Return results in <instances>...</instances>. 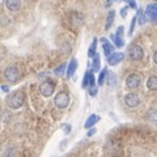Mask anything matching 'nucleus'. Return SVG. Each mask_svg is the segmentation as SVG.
<instances>
[{
  "label": "nucleus",
  "mask_w": 157,
  "mask_h": 157,
  "mask_svg": "<svg viewBox=\"0 0 157 157\" xmlns=\"http://www.w3.org/2000/svg\"><path fill=\"white\" fill-rule=\"evenodd\" d=\"M7 105L9 109H13V110H17L20 109L22 105H24V94H22V92H14L12 96H9L7 98Z\"/></svg>",
  "instance_id": "f257e3e1"
},
{
  "label": "nucleus",
  "mask_w": 157,
  "mask_h": 157,
  "mask_svg": "<svg viewBox=\"0 0 157 157\" xmlns=\"http://www.w3.org/2000/svg\"><path fill=\"white\" fill-rule=\"evenodd\" d=\"M128 56H130L131 60L140 62L141 59L144 58V50H143V47H141L140 45H136V43L131 45L128 47Z\"/></svg>",
  "instance_id": "f03ea898"
},
{
  "label": "nucleus",
  "mask_w": 157,
  "mask_h": 157,
  "mask_svg": "<svg viewBox=\"0 0 157 157\" xmlns=\"http://www.w3.org/2000/svg\"><path fill=\"white\" fill-rule=\"evenodd\" d=\"M55 88H56L55 82L52 80H50V78H47V80H45L41 85H39V92H41V94L43 97H51L54 94Z\"/></svg>",
  "instance_id": "7ed1b4c3"
},
{
  "label": "nucleus",
  "mask_w": 157,
  "mask_h": 157,
  "mask_svg": "<svg viewBox=\"0 0 157 157\" xmlns=\"http://www.w3.org/2000/svg\"><path fill=\"white\" fill-rule=\"evenodd\" d=\"M4 78L8 81V82H16L18 81L20 78V71L17 70V67L14 66H9L7 67L6 70H4Z\"/></svg>",
  "instance_id": "20e7f679"
},
{
  "label": "nucleus",
  "mask_w": 157,
  "mask_h": 157,
  "mask_svg": "<svg viewBox=\"0 0 157 157\" xmlns=\"http://www.w3.org/2000/svg\"><path fill=\"white\" fill-rule=\"evenodd\" d=\"M54 104H55L58 109H66V107L70 105V96H68L66 92L58 93L55 98H54Z\"/></svg>",
  "instance_id": "39448f33"
},
{
  "label": "nucleus",
  "mask_w": 157,
  "mask_h": 157,
  "mask_svg": "<svg viewBox=\"0 0 157 157\" xmlns=\"http://www.w3.org/2000/svg\"><path fill=\"white\" fill-rule=\"evenodd\" d=\"M141 84V76L137 73H131L130 76H127L126 78V86L130 89H136Z\"/></svg>",
  "instance_id": "423d86ee"
},
{
  "label": "nucleus",
  "mask_w": 157,
  "mask_h": 157,
  "mask_svg": "<svg viewBox=\"0 0 157 157\" xmlns=\"http://www.w3.org/2000/svg\"><path fill=\"white\" fill-rule=\"evenodd\" d=\"M124 104L130 107V109H135V107H137L140 105V98L137 94H135V93H127V94L124 96Z\"/></svg>",
  "instance_id": "0eeeda50"
},
{
  "label": "nucleus",
  "mask_w": 157,
  "mask_h": 157,
  "mask_svg": "<svg viewBox=\"0 0 157 157\" xmlns=\"http://www.w3.org/2000/svg\"><path fill=\"white\" fill-rule=\"evenodd\" d=\"M145 14L149 21H153V22L157 21V4L156 3L148 4L145 8Z\"/></svg>",
  "instance_id": "6e6552de"
},
{
  "label": "nucleus",
  "mask_w": 157,
  "mask_h": 157,
  "mask_svg": "<svg viewBox=\"0 0 157 157\" xmlns=\"http://www.w3.org/2000/svg\"><path fill=\"white\" fill-rule=\"evenodd\" d=\"M124 59V54L122 52V51H114L111 54V55L107 58V63H109L110 66H117V64H119V63L122 62Z\"/></svg>",
  "instance_id": "1a4fd4ad"
},
{
  "label": "nucleus",
  "mask_w": 157,
  "mask_h": 157,
  "mask_svg": "<svg viewBox=\"0 0 157 157\" xmlns=\"http://www.w3.org/2000/svg\"><path fill=\"white\" fill-rule=\"evenodd\" d=\"M100 41L102 42V48H104V54H105V56H106V59H107L113 52H114V46H113L106 38H101Z\"/></svg>",
  "instance_id": "9d476101"
},
{
  "label": "nucleus",
  "mask_w": 157,
  "mask_h": 157,
  "mask_svg": "<svg viewBox=\"0 0 157 157\" xmlns=\"http://www.w3.org/2000/svg\"><path fill=\"white\" fill-rule=\"evenodd\" d=\"M100 115H97V114H90L89 117H88V119L85 121V123H84V128L85 130H89L92 128L93 126H96V123H98L100 122Z\"/></svg>",
  "instance_id": "9b49d317"
},
{
  "label": "nucleus",
  "mask_w": 157,
  "mask_h": 157,
  "mask_svg": "<svg viewBox=\"0 0 157 157\" xmlns=\"http://www.w3.org/2000/svg\"><path fill=\"white\" fill-rule=\"evenodd\" d=\"M4 4H6V8L8 11L16 12L20 9V7H21V0H6Z\"/></svg>",
  "instance_id": "f8f14e48"
},
{
  "label": "nucleus",
  "mask_w": 157,
  "mask_h": 157,
  "mask_svg": "<svg viewBox=\"0 0 157 157\" xmlns=\"http://www.w3.org/2000/svg\"><path fill=\"white\" fill-rule=\"evenodd\" d=\"M76 70H77V59L72 58L71 62L68 63V67H67V77L71 78L73 76V73L76 72Z\"/></svg>",
  "instance_id": "ddd939ff"
},
{
  "label": "nucleus",
  "mask_w": 157,
  "mask_h": 157,
  "mask_svg": "<svg viewBox=\"0 0 157 157\" xmlns=\"http://www.w3.org/2000/svg\"><path fill=\"white\" fill-rule=\"evenodd\" d=\"M106 84H107V86H110V88H115V86L118 85V78H117V76H115L114 72L107 71V75H106Z\"/></svg>",
  "instance_id": "4468645a"
},
{
  "label": "nucleus",
  "mask_w": 157,
  "mask_h": 157,
  "mask_svg": "<svg viewBox=\"0 0 157 157\" xmlns=\"http://www.w3.org/2000/svg\"><path fill=\"white\" fill-rule=\"evenodd\" d=\"M145 86H147L148 90H152V92L157 90V76H149L148 78H147Z\"/></svg>",
  "instance_id": "2eb2a0df"
},
{
  "label": "nucleus",
  "mask_w": 157,
  "mask_h": 157,
  "mask_svg": "<svg viewBox=\"0 0 157 157\" xmlns=\"http://www.w3.org/2000/svg\"><path fill=\"white\" fill-rule=\"evenodd\" d=\"M147 119H148L151 123H153V124L157 126V109L151 107V109L147 111Z\"/></svg>",
  "instance_id": "dca6fc26"
},
{
  "label": "nucleus",
  "mask_w": 157,
  "mask_h": 157,
  "mask_svg": "<svg viewBox=\"0 0 157 157\" xmlns=\"http://www.w3.org/2000/svg\"><path fill=\"white\" fill-rule=\"evenodd\" d=\"M110 39L113 42H114V46L117 48H122L124 46V39L122 36H117V34H113V36H110Z\"/></svg>",
  "instance_id": "f3484780"
},
{
  "label": "nucleus",
  "mask_w": 157,
  "mask_h": 157,
  "mask_svg": "<svg viewBox=\"0 0 157 157\" xmlns=\"http://www.w3.org/2000/svg\"><path fill=\"white\" fill-rule=\"evenodd\" d=\"M71 21H72V26L75 28H80L82 25V16L80 13H72V17H71Z\"/></svg>",
  "instance_id": "a211bd4d"
},
{
  "label": "nucleus",
  "mask_w": 157,
  "mask_h": 157,
  "mask_svg": "<svg viewBox=\"0 0 157 157\" xmlns=\"http://www.w3.org/2000/svg\"><path fill=\"white\" fill-rule=\"evenodd\" d=\"M136 16H137V21H139V25H141V26H143L144 24L148 21V17H147V14H145V11H143L141 8L137 9Z\"/></svg>",
  "instance_id": "6ab92c4d"
},
{
  "label": "nucleus",
  "mask_w": 157,
  "mask_h": 157,
  "mask_svg": "<svg viewBox=\"0 0 157 157\" xmlns=\"http://www.w3.org/2000/svg\"><path fill=\"white\" fill-rule=\"evenodd\" d=\"M97 43H98V39L94 37L92 41V45L89 46V48H88V56L89 58H93L97 54Z\"/></svg>",
  "instance_id": "aec40b11"
},
{
  "label": "nucleus",
  "mask_w": 157,
  "mask_h": 157,
  "mask_svg": "<svg viewBox=\"0 0 157 157\" xmlns=\"http://www.w3.org/2000/svg\"><path fill=\"white\" fill-rule=\"evenodd\" d=\"M114 17H115V12L114 11H109V13H107V18H106V25H105L106 30H109V29L111 28L113 22H114Z\"/></svg>",
  "instance_id": "412c9836"
},
{
  "label": "nucleus",
  "mask_w": 157,
  "mask_h": 157,
  "mask_svg": "<svg viewBox=\"0 0 157 157\" xmlns=\"http://www.w3.org/2000/svg\"><path fill=\"white\" fill-rule=\"evenodd\" d=\"M93 59V62H92V71H100V55H98V54H96L92 58Z\"/></svg>",
  "instance_id": "4be33fe9"
},
{
  "label": "nucleus",
  "mask_w": 157,
  "mask_h": 157,
  "mask_svg": "<svg viewBox=\"0 0 157 157\" xmlns=\"http://www.w3.org/2000/svg\"><path fill=\"white\" fill-rule=\"evenodd\" d=\"M66 68H67L66 63H60L56 68H54V73H55V75H63L64 71H66Z\"/></svg>",
  "instance_id": "5701e85b"
},
{
  "label": "nucleus",
  "mask_w": 157,
  "mask_h": 157,
  "mask_svg": "<svg viewBox=\"0 0 157 157\" xmlns=\"http://www.w3.org/2000/svg\"><path fill=\"white\" fill-rule=\"evenodd\" d=\"M89 77H90V71H86L84 77H82V84H81L82 89H85V88L89 86Z\"/></svg>",
  "instance_id": "b1692460"
},
{
  "label": "nucleus",
  "mask_w": 157,
  "mask_h": 157,
  "mask_svg": "<svg viewBox=\"0 0 157 157\" xmlns=\"http://www.w3.org/2000/svg\"><path fill=\"white\" fill-rule=\"evenodd\" d=\"M107 71H109V70H106V68L101 70L100 76H98V85H102V84L105 82V80H106V75H107Z\"/></svg>",
  "instance_id": "393cba45"
},
{
  "label": "nucleus",
  "mask_w": 157,
  "mask_h": 157,
  "mask_svg": "<svg viewBox=\"0 0 157 157\" xmlns=\"http://www.w3.org/2000/svg\"><path fill=\"white\" fill-rule=\"evenodd\" d=\"M136 21H137V16H134V17H132V20H131V25H130V30H128V36H130V37L132 36V33H134Z\"/></svg>",
  "instance_id": "a878e982"
},
{
  "label": "nucleus",
  "mask_w": 157,
  "mask_h": 157,
  "mask_svg": "<svg viewBox=\"0 0 157 157\" xmlns=\"http://www.w3.org/2000/svg\"><path fill=\"white\" fill-rule=\"evenodd\" d=\"M88 90H89L90 97H96V96H97V93H98V88H97V85H94V86H89V88H88Z\"/></svg>",
  "instance_id": "bb28decb"
},
{
  "label": "nucleus",
  "mask_w": 157,
  "mask_h": 157,
  "mask_svg": "<svg viewBox=\"0 0 157 157\" xmlns=\"http://www.w3.org/2000/svg\"><path fill=\"white\" fill-rule=\"evenodd\" d=\"M71 128H72V127H71L70 123H64V124H63V132H64L66 135H70Z\"/></svg>",
  "instance_id": "cd10ccee"
},
{
  "label": "nucleus",
  "mask_w": 157,
  "mask_h": 157,
  "mask_svg": "<svg viewBox=\"0 0 157 157\" xmlns=\"http://www.w3.org/2000/svg\"><path fill=\"white\" fill-rule=\"evenodd\" d=\"M128 4H127V6L126 7H123V8H122L121 9V17L122 18H126V16H127V12H128Z\"/></svg>",
  "instance_id": "c85d7f7f"
},
{
  "label": "nucleus",
  "mask_w": 157,
  "mask_h": 157,
  "mask_svg": "<svg viewBox=\"0 0 157 157\" xmlns=\"http://www.w3.org/2000/svg\"><path fill=\"white\" fill-rule=\"evenodd\" d=\"M124 2H127V4H128L130 8H134V9L137 8V4H136L135 0H124Z\"/></svg>",
  "instance_id": "c756f323"
},
{
  "label": "nucleus",
  "mask_w": 157,
  "mask_h": 157,
  "mask_svg": "<svg viewBox=\"0 0 157 157\" xmlns=\"http://www.w3.org/2000/svg\"><path fill=\"white\" fill-rule=\"evenodd\" d=\"M96 85V78H94V75L92 73V71H90V77H89V86H94ZM88 86V88H89Z\"/></svg>",
  "instance_id": "7c9ffc66"
},
{
  "label": "nucleus",
  "mask_w": 157,
  "mask_h": 157,
  "mask_svg": "<svg viewBox=\"0 0 157 157\" xmlns=\"http://www.w3.org/2000/svg\"><path fill=\"white\" fill-rule=\"evenodd\" d=\"M97 134V128H93V127H92V128H89V130H88V134H86V136H93V135H96Z\"/></svg>",
  "instance_id": "2f4dec72"
},
{
  "label": "nucleus",
  "mask_w": 157,
  "mask_h": 157,
  "mask_svg": "<svg viewBox=\"0 0 157 157\" xmlns=\"http://www.w3.org/2000/svg\"><path fill=\"white\" fill-rule=\"evenodd\" d=\"M123 33H124V28L123 26H118V29H117V36H123Z\"/></svg>",
  "instance_id": "473e14b6"
},
{
  "label": "nucleus",
  "mask_w": 157,
  "mask_h": 157,
  "mask_svg": "<svg viewBox=\"0 0 157 157\" xmlns=\"http://www.w3.org/2000/svg\"><path fill=\"white\" fill-rule=\"evenodd\" d=\"M2 92L3 93H9V86L8 85H2Z\"/></svg>",
  "instance_id": "72a5a7b5"
},
{
  "label": "nucleus",
  "mask_w": 157,
  "mask_h": 157,
  "mask_svg": "<svg viewBox=\"0 0 157 157\" xmlns=\"http://www.w3.org/2000/svg\"><path fill=\"white\" fill-rule=\"evenodd\" d=\"M113 4V0H105V7H110Z\"/></svg>",
  "instance_id": "f704fd0d"
},
{
  "label": "nucleus",
  "mask_w": 157,
  "mask_h": 157,
  "mask_svg": "<svg viewBox=\"0 0 157 157\" xmlns=\"http://www.w3.org/2000/svg\"><path fill=\"white\" fill-rule=\"evenodd\" d=\"M153 62H155V64L157 66V50L153 52Z\"/></svg>",
  "instance_id": "c9c22d12"
},
{
  "label": "nucleus",
  "mask_w": 157,
  "mask_h": 157,
  "mask_svg": "<svg viewBox=\"0 0 157 157\" xmlns=\"http://www.w3.org/2000/svg\"><path fill=\"white\" fill-rule=\"evenodd\" d=\"M121 2H122V0H121Z\"/></svg>",
  "instance_id": "e433bc0d"
}]
</instances>
